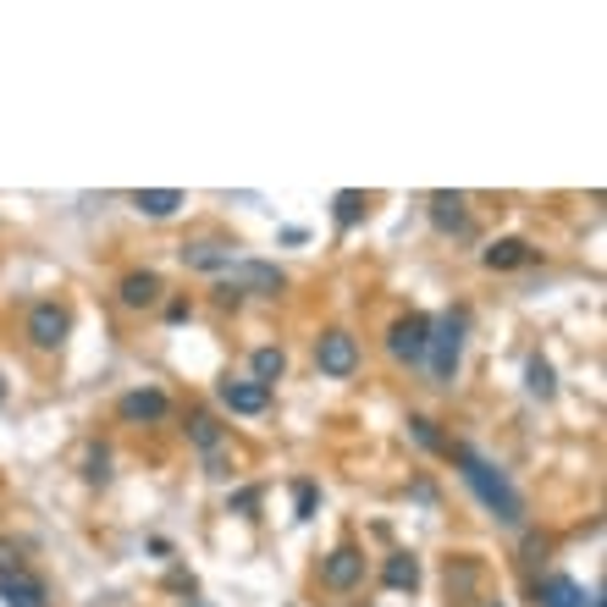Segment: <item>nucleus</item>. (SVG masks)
Here are the masks:
<instances>
[{
    "mask_svg": "<svg viewBox=\"0 0 607 607\" xmlns=\"http://www.w3.org/2000/svg\"><path fill=\"white\" fill-rule=\"evenodd\" d=\"M448 459L459 464V475H464V486L481 497V508L497 519V525H508V531H519L525 525V497L513 491V481L491 464V459H481L470 442H448Z\"/></svg>",
    "mask_w": 607,
    "mask_h": 607,
    "instance_id": "obj_1",
    "label": "nucleus"
},
{
    "mask_svg": "<svg viewBox=\"0 0 607 607\" xmlns=\"http://www.w3.org/2000/svg\"><path fill=\"white\" fill-rule=\"evenodd\" d=\"M464 342H470V309H442L437 320H430L425 365H430V381H437V387H453V381H459Z\"/></svg>",
    "mask_w": 607,
    "mask_h": 607,
    "instance_id": "obj_2",
    "label": "nucleus"
},
{
    "mask_svg": "<svg viewBox=\"0 0 607 607\" xmlns=\"http://www.w3.org/2000/svg\"><path fill=\"white\" fill-rule=\"evenodd\" d=\"M216 288H227L238 299H277L288 288V271L271 266V259H238L227 277H216Z\"/></svg>",
    "mask_w": 607,
    "mask_h": 607,
    "instance_id": "obj_3",
    "label": "nucleus"
},
{
    "mask_svg": "<svg viewBox=\"0 0 607 607\" xmlns=\"http://www.w3.org/2000/svg\"><path fill=\"white\" fill-rule=\"evenodd\" d=\"M315 371L331 376V381H349V376L360 371V337L342 331V326L320 331V337H315Z\"/></svg>",
    "mask_w": 607,
    "mask_h": 607,
    "instance_id": "obj_4",
    "label": "nucleus"
},
{
    "mask_svg": "<svg viewBox=\"0 0 607 607\" xmlns=\"http://www.w3.org/2000/svg\"><path fill=\"white\" fill-rule=\"evenodd\" d=\"M28 342L39 354H56V349H66V337H72V309L66 304H56V299H39L34 309H28Z\"/></svg>",
    "mask_w": 607,
    "mask_h": 607,
    "instance_id": "obj_5",
    "label": "nucleus"
},
{
    "mask_svg": "<svg viewBox=\"0 0 607 607\" xmlns=\"http://www.w3.org/2000/svg\"><path fill=\"white\" fill-rule=\"evenodd\" d=\"M425 337H430V315L409 309V315H398L387 326V354L398 365H425Z\"/></svg>",
    "mask_w": 607,
    "mask_h": 607,
    "instance_id": "obj_6",
    "label": "nucleus"
},
{
    "mask_svg": "<svg viewBox=\"0 0 607 607\" xmlns=\"http://www.w3.org/2000/svg\"><path fill=\"white\" fill-rule=\"evenodd\" d=\"M320 585L326 591H354V585H365V553L354 542H337L320 558Z\"/></svg>",
    "mask_w": 607,
    "mask_h": 607,
    "instance_id": "obj_7",
    "label": "nucleus"
},
{
    "mask_svg": "<svg viewBox=\"0 0 607 607\" xmlns=\"http://www.w3.org/2000/svg\"><path fill=\"white\" fill-rule=\"evenodd\" d=\"M178 254H183L189 271H210V277H227L238 259H243L238 243H227V238H194V243H183Z\"/></svg>",
    "mask_w": 607,
    "mask_h": 607,
    "instance_id": "obj_8",
    "label": "nucleus"
},
{
    "mask_svg": "<svg viewBox=\"0 0 607 607\" xmlns=\"http://www.w3.org/2000/svg\"><path fill=\"white\" fill-rule=\"evenodd\" d=\"M166 414H171V398L160 387H133V392L117 398V420L122 425H160Z\"/></svg>",
    "mask_w": 607,
    "mask_h": 607,
    "instance_id": "obj_9",
    "label": "nucleus"
},
{
    "mask_svg": "<svg viewBox=\"0 0 607 607\" xmlns=\"http://www.w3.org/2000/svg\"><path fill=\"white\" fill-rule=\"evenodd\" d=\"M216 398H221V409H232V414H266V409H271V392L259 387V381H248V376H221V381H216Z\"/></svg>",
    "mask_w": 607,
    "mask_h": 607,
    "instance_id": "obj_10",
    "label": "nucleus"
},
{
    "mask_svg": "<svg viewBox=\"0 0 607 607\" xmlns=\"http://www.w3.org/2000/svg\"><path fill=\"white\" fill-rule=\"evenodd\" d=\"M0 602H7V607H50V591H45L39 574L12 569V574H0Z\"/></svg>",
    "mask_w": 607,
    "mask_h": 607,
    "instance_id": "obj_11",
    "label": "nucleus"
},
{
    "mask_svg": "<svg viewBox=\"0 0 607 607\" xmlns=\"http://www.w3.org/2000/svg\"><path fill=\"white\" fill-rule=\"evenodd\" d=\"M160 293H166L160 271H128V277L117 282V299H122V309H155V304H160Z\"/></svg>",
    "mask_w": 607,
    "mask_h": 607,
    "instance_id": "obj_12",
    "label": "nucleus"
},
{
    "mask_svg": "<svg viewBox=\"0 0 607 607\" xmlns=\"http://www.w3.org/2000/svg\"><path fill=\"white\" fill-rule=\"evenodd\" d=\"M531 259H536V248L525 238H491L481 248V266L486 271H519V266H531Z\"/></svg>",
    "mask_w": 607,
    "mask_h": 607,
    "instance_id": "obj_13",
    "label": "nucleus"
},
{
    "mask_svg": "<svg viewBox=\"0 0 607 607\" xmlns=\"http://www.w3.org/2000/svg\"><path fill=\"white\" fill-rule=\"evenodd\" d=\"M430 221H437V232H470V199L464 194H430Z\"/></svg>",
    "mask_w": 607,
    "mask_h": 607,
    "instance_id": "obj_14",
    "label": "nucleus"
},
{
    "mask_svg": "<svg viewBox=\"0 0 607 607\" xmlns=\"http://www.w3.org/2000/svg\"><path fill=\"white\" fill-rule=\"evenodd\" d=\"M481 585H486L481 558H470V553H464V558H448V591H453V602H459V607H464Z\"/></svg>",
    "mask_w": 607,
    "mask_h": 607,
    "instance_id": "obj_15",
    "label": "nucleus"
},
{
    "mask_svg": "<svg viewBox=\"0 0 607 607\" xmlns=\"http://www.w3.org/2000/svg\"><path fill=\"white\" fill-rule=\"evenodd\" d=\"M536 607H591V596H585V585H580V580L553 574V580H542V585H536Z\"/></svg>",
    "mask_w": 607,
    "mask_h": 607,
    "instance_id": "obj_16",
    "label": "nucleus"
},
{
    "mask_svg": "<svg viewBox=\"0 0 607 607\" xmlns=\"http://www.w3.org/2000/svg\"><path fill=\"white\" fill-rule=\"evenodd\" d=\"M183 430H189V442H194L205 459H216V453L227 448V430H221V425H216V414H205V409H194Z\"/></svg>",
    "mask_w": 607,
    "mask_h": 607,
    "instance_id": "obj_17",
    "label": "nucleus"
},
{
    "mask_svg": "<svg viewBox=\"0 0 607 607\" xmlns=\"http://www.w3.org/2000/svg\"><path fill=\"white\" fill-rule=\"evenodd\" d=\"M183 205H189V199H183L178 189H138V194H133V210H138V216H149V221L178 216Z\"/></svg>",
    "mask_w": 607,
    "mask_h": 607,
    "instance_id": "obj_18",
    "label": "nucleus"
},
{
    "mask_svg": "<svg viewBox=\"0 0 607 607\" xmlns=\"http://www.w3.org/2000/svg\"><path fill=\"white\" fill-rule=\"evenodd\" d=\"M282 376H288V354H282V349H271V342H266V349L248 354V381H259V387L271 392Z\"/></svg>",
    "mask_w": 607,
    "mask_h": 607,
    "instance_id": "obj_19",
    "label": "nucleus"
},
{
    "mask_svg": "<svg viewBox=\"0 0 607 607\" xmlns=\"http://www.w3.org/2000/svg\"><path fill=\"white\" fill-rule=\"evenodd\" d=\"M381 585H387V591H414V585H420V558H414V553H392V558L381 563Z\"/></svg>",
    "mask_w": 607,
    "mask_h": 607,
    "instance_id": "obj_20",
    "label": "nucleus"
},
{
    "mask_svg": "<svg viewBox=\"0 0 607 607\" xmlns=\"http://www.w3.org/2000/svg\"><path fill=\"white\" fill-rule=\"evenodd\" d=\"M331 216H337V227H342V232H354V227L371 216V194H360V189H342V194L331 199Z\"/></svg>",
    "mask_w": 607,
    "mask_h": 607,
    "instance_id": "obj_21",
    "label": "nucleus"
},
{
    "mask_svg": "<svg viewBox=\"0 0 607 607\" xmlns=\"http://www.w3.org/2000/svg\"><path fill=\"white\" fill-rule=\"evenodd\" d=\"M525 387H531V398L553 403V398H558V371H553V360L531 354V365H525Z\"/></svg>",
    "mask_w": 607,
    "mask_h": 607,
    "instance_id": "obj_22",
    "label": "nucleus"
},
{
    "mask_svg": "<svg viewBox=\"0 0 607 607\" xmlns=\"http://www.w3.org/2000/svg\"><path fill=\"white\" fill-rule=\"evenodd\" d=\"M409 437H414V442H420L425 453H448V437H442V430L430 425L425 414H414V420H409Z\"/></svg>",
    "mask_w": 607,
    "mask_h": 607,
    "instance_id": "obj_23",
    "label": "nucleus"
},
{
    "mask_svg": "<svg viewBox=\"0 0 607 607\" xmlns=\"http://www.w3.org/2000/svg\"><path fill=\"white\" fill-rule=\"evenodd\" d=\"M315 502H320L315 481H299V486H293V508H299V519H315Z\"/></svg>",
    "mask_w": 607,
    "mask_h": 607,
    "instance_id": "obj_24",
    "label": "nucleus"
},
{
    "mask_svg": "<svg viewBox=\"0 0 607 607\" xmlns=\"http://www.w3.org/2000/svg\"><path fill=\"white\" fill-rule=\"evenodd\" d=\"M106 464H111V453H106V448H89V470H83V475H89V481H95V486H100V481H106V475H111V470H106Z\"/></svg>",
    "mask_w": 607,
    "mask_h": 607,
    "instance_id": "obj_25",
    "label": "nucleus"
},
{
    "mask_svg": "<svg viewBox=\"0 0 607 607\" xmlns=\"http://www.w3.org/2000/svg\"><path fill=\"white\" fill-rule=\"evenodd\" d=\"M189 315H194V304H189V299H171V304H166V320H171V326L189 320Z\"/></svg>",
    "mask_w": 607,
    "mask_h": 607,
    "instance_id": "obj_26",
    "label": "nucleus"
},
{
    "mask_svg": "<svg viewBox=\"0 0 607 607\" xmlns=\"http://www.w3.org/2000/svg\"><path fill=\"white\" fill-rule=\"evenodd\" d=\"M547 547H553L547 536H531V542H525V563H536V558H547Z\"/></svg>",
    "mask_w": 607,
    "mask_h": 607,
    "instance_id": "obj_27",
    "label": "nucleus"
},
{
    "mask_svg": "<svg viewBox=\"0 0 607 607\" xmlns=\"http://www.w3.org/2000/svg\"><path fill=\"white\" fill-rule=\"evenodd\" d=\"M254 502H259V491H254V486H248V491H238V497H232V513H248V508H254Z\"/></svg>",
    "mask_w": 607,
    "mask_h": 607,
    "instance_id": "obj_28",
    "label": "nucleus"
},
{
    "mask_svg": "<svg viewBox=\"0 0 607 607\" xmlns=\"http://www.w3.org/2000/svg\"><path fill=\"white\" fill-rule=\"evenodd\" d=\"M0 403H7V376H0Z\"/></svg>",
    "mask_w": 607,
    "mask_h": 607,
    "instance_id": "obj_29",
    "label": "nucleus"
},
{
    "mask_svg": "<svg viewBox=\"0 0 607 607\" xmlns=\"http://www.w3.org/2000/svg\"><path fill=\"white\" fill-rule=\"evenodd\" d=\"M591 607H602V596H591Z\"/></svg>",
    "mask_w": 607,
    "mask_h": 607,
    "instance_id": "obj_30",
    "label": "nucleus"
}]
</instances>
